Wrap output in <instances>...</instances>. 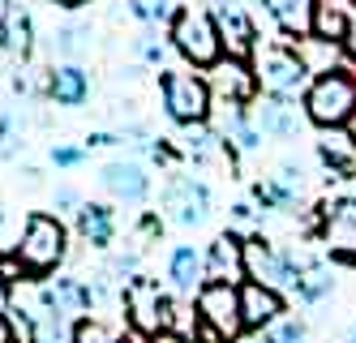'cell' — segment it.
<instances>
[{
  "label": "cell",
  "instance_id": "obj_3",
  "mask_svg": "<svg viewBox=\"0 0 356 343\" xmlns=\"http://www.w3.org/2000/svg\"><path fill=\"white\" fill-rule=\"evenodd\" d=\"M168 43L181 61H189L193 69H215L223 61V39L215 26V9L202 5H181V13L168 26Z\"/></svg>",
  "mask_w": 356,
  "mask_h": 343
},
{
  "label": "cell",
  "instance_id": "obj_5",
  "mask_svg": "<svg viewBox=\"0 0 356 343\" xmlns=\"http://www.w3.org/2000/svg\"><path fill=\"white\" fill-rule=\"evenodd\" d=\"M197 313V339L202 343H236L245 335V313H241V287L232 283H207L193 296Z\"/></svg>",
  "mask_w": 356,
  "mask_h": 343
},
{
  "label": "cell",
  "instance_id": "obj_12",
  "mask_svg": "<svg viewBox=\"0 0 356 343\" xmlns=\"http://www.w3.org/2000/svg\"><path fill=\"white\" fill-rule=\"evenodd\" d=\"M99 184L116 198V202H146L150 198V168L142 159H134V154H124V159H108L104 168H99Z\"/></svg>",
  "mask_w": 356,
  "mask_h": 343
},
{
  "label": "cell",
  "instance_id": "obj_32",
  "mask_svg": "<svg viewBox=\"0 0 356 343\" xmlns=\"http://www.w3.org/2000/svg\"><path fill=\"white\" fill-rule=\"evenodd\" d=\"M86 154H90L86 146L56 142V146H52V163H56V168H65V172H73V168H82V163H86Z\"/></svg>",
  "mask_w": 356,
  "mask_h": 343
},
{
  "label": "cell",
  "instance_id": "obj_15",
  "mask_svg": "<svg viewBox=\"0 0 356 343\" xmlns=\"http://www.w3.org/2000/svg\"><path fill=\"white\" fill-rule=\"evenodd\" d=\"M207 283H249V266H245V241L236 232H223L207 245Z\"/></svg>",
  "mask_w": 356,
  "mask_h": 343
},
{
  "label": "cell",
  "instance_id": "obj_41",
  "mask_svg": "<svg viewBox=\"0 0 356 343\" xmlns=\"http://www.w3.org/2000/svg\"><path fill=\"white\" fill-rule=\"evenodd\" d=\"M9 305H13V292H9V283L0 279V313H9Z\"/></svg>",
  "mask_w": 356,
  "mask_h": 343
},
{
  "label": "cell",
  "instance_id": "obj_45",
  "mask_svg": "<svg viewBox=\"0 0 356 343\" xmlns=\"http://www.w3.org/2000/svg\"><path fill=\"white\" fill-rule=\"evenodd\" d=\"M352 343H356V330H352Z\"/></svg>",
  "mask_w": 356,
  "mask_h": 343
},
{
  "label": "cell",
  "instance_id": "obj_38",
  "mask_svg": "<svg viewBox=\"0 0 356 343\" xmlns=\"http://www.w3.org/2000/svg\"><path fill=\"white\" fill-rule=\"evenodd\" d=\"M0 343H17V326L9 313H0Z\"/></svg>",
  "mask_w": 356,
  "mask_h": 343
},
{
  "label": "cell",
  "instance_id": "obj_40",
  "mask_svg": "<svg viewBox=\"0 0 356 343\" xmlns=\"http://www.w3.org/2000/svg\"><path fill=\"white\" fill-rule=\"evenodd\" d=\"M150 343H193V339H185V335H176V330H163V335H155Z\"/></svg>",
  "mask_w": 356,
  "mask_h": 343
},
{
  "label": "cell",
  "instance_id": "obj_6",
  "mask_svg": "<svg viewBox=\"0 0 356 343\" xmlns=\"http://www.w3.org/2000/svg\"><path fill=\"white\" fill-rule=\"evenodd\" d=\"M159 99H163L168 120H176L181 129L207 125L211 112H215L211 82H207L202 73H189V69H163V73H159Z\"/></svg>",
  "mask_w": 356,
  "mask_h": 343
},
{
  "label": "cell",
  "instance_id": "obj_35",
  "mask_svg": "<svg viewBox=\"0 0 356 343\" xmlns=\"http://www.w3.org/2000/svg\"><path fill=\"white\" fill-rule=\"evenodd\" d=\"M0 279L5 283H22V279H31L26 275V266H22V257L9 249V253H0Z\"/></svg>",
  "mask_w": 356,
  "mask_h": 343
},
{
  "label": "cell",
  "instance_id": "obj_1",
  "mask_svg": "<svg viewBox=\"0 0 356 343\" xmlns=\"http://www.w3.org/2000/svg\"><path fill=\"white\" fill-rule=\"evenodd\" d=\"M13 253L22 257L31 279H47L60 271V262L69 257V228L60 215H47V210H31L26 223H22V236Z\"/></svg>",
  "mask_w": 356,
  "mask_h": 343
},
{
  "label": "cell",
  "instance_id": "obj_28",
  "mask_svg": "<svg viewBox=\"0 0 356 343\" xmlns=\"http://www.w3.org/2000/svg\"><path fill=\"white\" fill-rule=\"evenodd\" d=\"M22 146H26V116L22 108H5L0 112V159H13Z\"/></svg>",
  "mask_w": 356,
  "mask_h": 343
},
{
  "label": "cell",
  "instance_id": "obj_30",
  "mask_svg": "<svg viewBox=\"0 0 356 343\" xmlns=\"http://www.w3.org/2000/svg\"><path fill=\"white\" fill-rule=\"evenodd\" d=\"M120 335L104 322V318H90V313H86V318H78V322H73V343H116Z\"/></svg>",
  "mask_w": 356,
  "mask_h": 343
},
{
  "label": "cell",
  "instance_id": "obj_37",
  "mask_svg": "<svg viewBox=\"0 0 356 343\" xmlns=\"http://www.w3.org/2000/svg\"><path fill=\"white\" fill-rule=\"evenodd\" d=\"M343 56H348V65H356V13H352V26H348V39H343Z\"/></svg>",
  "mask_w": 356,
  "mask_h": 343
},
{
  "label": "cell",
  "instance_id": "obj_9",
  "mask_svg": "<svg viewBox=\"0 0 356 343\" xmlns=\"http://www.w3.org/2000/svg\"><path fill=\"white\" fill-rule=\"evenodd\" d=\"M318 245L335 257L356 266V198H330L318 206Z\"/></svg>",
  "mask_w": 356,
  "mask_h": 343
},
{
  "label": "cell",
  "instance_id": "obj_43",
  "mask_svg": "<svg viewBox=\"0 0 356 343\" xmlns=\"http://www.w3.org/2000/svg\"><path fill=\"white\" fill-rule=\"evenodd\" d=\"M343 198H356V176H352V180H343Z\"/></svg>",
  "mask_w": 356,
  "mask_h": 343
},
{
  "label": "cell",
  "instance_id": "obj_20",
  "mask_svg": "<svg viewBox=\"0 0 356 343\" xmlns=\"http://www.w3.org/2000/svg\"><path fill=\"white\" fill-rule=\"evenodd\" d=\"M0 47L9 56H31L35 51V22L22 0H5L0 5Z\"/></svg>",
  "mask_w": 356,
  "mask_h": 343
},
{
  "label": "cell",
  "instance_id": "obj_23",
  "mask_svg": "<svg viewBox=\"0 0 356 343\" xmlns=\"http://www.w3.org/2000/svg\"><path fill=\"white\" fill-rule=\"evenodd\" d=\"M352 13L356 9H348V0H318V9H314V39H326V43L343 47Z\"/></svg>",
  "mask_w": 356,
  "mask_h": 343
},
{
  "label": "cell",
  "instance_id": "obj_16",
  "mask_svg": "<svg viewBox=\"0 0 356 343\" xmlns=\"http://www.w3.org/2000/svg\"><path fill=\"white\" fill-rule=\"evenodd\" d=\"M241 313H245V330H266L288 313V301H284V292L249 279V283H241Z\"/></svg>",
  "mask_w": 356,
  "mask_h": 343
},
{
  "label": "cell",
  "instance_id": "obj_27",
  "mask_svg": "<svg viewBox=\"0 0 356 343\" xmlns=\"http://www.w3.org/2000/svg\"><path fill=\"white\" fill-rule=\"evenodd\" d=\"M124 13H134L142 26H172V17L181 13V0H120Z\"/></svg>",
  "mask_w": 356,
  "mask_h": 343
},
{
  "label": "cell",
  "instance_id": "obj_10",
  "mask_svg": "<svg viewBox=\"0 0 356 343\" xmlns=\"http://www.w3.org/2000/svg\"><path fill=\"white\" fill-rule=\"evenodd\" d=\"M163 215L176 223V228H202L211 219V189L202 184L197 176H185V172H172L163 180Z\"/></svg>",
  "mask_w": 356,
  "mask_h": 343
},
{
  "label": "cell",
  "instance_id": "obj_18",
  "mask_svg": "<svg viewBox=\"0 0 356 343\" xmlns=\"http://www.w3.org/2000/svg\"><path fill=\"white\" fill-rule=\"evenodd\" d=\"M168 279H172L176 296H197L202 287H207V249L176 245L172 257H168Z\"/></svg>",
  "mask_w": 356,
  "mask_h": 343
},
{
  "label": "cell",
  "instance_id": "obj_13",
  "mask_svg": "<svg viewBox=\"0 0 356 343\" xmlns=\"http://www.w3.org/2000/svg\"><path fill=\"white\" fill-rule=\"evenodd\" d=\"M215 26L223 39V56L249 61L258 51V26L249 17V5H223V0H215Z\"/></svg>",
  "mask_w": 356,
  "mask_h": 343
},
{
  "label": "cell",
  "instance_id": "obj_33",
  "mask_svg": "<svg viewBox=\"0 0 356 343\" xmlns=\"http://www.w3.org/2000/svg\"><path fill=\"white\" fill-rule=\"evenodd\" d=\"M275 180H279V184H284V189H288V193H292L296 202L305 198V168H300V163H292V159H288V163H279V172H275Z\"/></svg>",
  "mask_w": 356,
  "mask_h": 343
},
{
  "label": "cell",
  "instance_id": "obj_22",
  "mask_svg": "<svg viewBox=\"0 0 356 343\" xmlns=\"http://www.w3.org/2000/svg\"><path fill=\"white\" fill-rule=\"evenodd\" d=\"M78 232L90 249H108L112 236H116V210L104 206V202H86L78 210Z\"/></svg>",
  "mask_w": 356,
  "mask_h": 343
},
{
  "label": "cell",
  "instance_id": "obj_31",
  "mask_svg": "<svg viewBox=\"0 0 356 343\" xmlns=\"http://www.w3.org/2000/svg\"><path fill=\"white\" fill-rule=\"evenodd\" d=\"M138 56H142V65H155V69H163V61H168V43H163L155 31H146V35L138 39Z\"/></svg>",
  "mask_w": 356,
  "mask_h": 343
},
{
  "label": "cell",
  "instance_id": "obj_17",
  "mask_svg": "<svg viewBox=\"0 0 356 343\" xmlns=\"http://www.w3.org/2000/svg\"><path fill=\"white\" fill-rule=\"evenodd\" d=\"M262 9H266V17L275 22V31L284 39H292V43L314 39V9H318V0H262Z\"/></svg>",
  "mask_w": 356,
  "mask_h": 343
},
{
  "label": "cell",
  "instance_id": "obj_7",
  "mask_svg": "<svg viewBox=\"0 0 356 343\" xmlns=\"http://www.w3.org/2000/svg\"><path fill=\"white\" fill-rule=\"evenodd\" d=\"M300 257H305V253H296V249H288V245H270L262 232L245 241V266H249V279L262 283V287H275V292H284V296H296Z\"/></svg>",
  "mask_w": 356,
  "mask_h": 343
},
{
  "label": "cell",
  "instance_id": "obj_42",
  "mask_svg": "<svg viewBox=\"0 0 356 343\" xmlns=\"http://www.w3.org/2000/svg\"><path fill=\"white\" fill-rule=\"evenodd\" d=\"M116 343H150L146 335H138V330H120V339Z\"/></svg>",
  "mask_w": 356,
  "mask_h": 343
},
{
  "label": "cell",
  "instance_id": "obj_8",
  "mask_svg": "<svg viewBox=\"0 0 356 343\" xmlns=\"http://www.w3.org/2000/svg\"><path fill=\"white\" fill-rule=\"evenodd\" d=\"M120 305H124V318H129V330L155 339L168 330V313H172V296L150 279V275H138L120 287Z\"/></svg>",
  "mask_w": 356,
  "mask_h": 343
},
{
  "label": "cell",
  "instance_id": "obj_11",
  "mask_svg": "<svg viewBox=\"0 0 356 343\" xmlns=\"http://www.w3.org/2000/svg\"><path fill=\"white\" fill-rule=\"evenodd\" d=\"M249 116H253V125L262 129V138H275V142L300 138V125L309 120L305 108H296L292 99H275V95H258L249 103Z\"/></svg>",
  "mask_w": 356,
  "mask_h": 343
},
{
  "label": "cell",
  "instance_id": "obj_4",
  "mask_svg": "<svg viewBox=\"0 0 356 343\" xmlns=\"http://www.w3.org/2000/svg\"><path fill=\"white\" fill-rule=\"evenodd\" d=\"M300 108L309 116V125H318V129H343L356 116V69L339 65L330 73H318L314 86L305 90Z\"/></svg>",
  "mask_w": 356,
  "mask_h": 343
},
{
  "label": "cell",
  "instance_id": "obj_14",
  "mask_svg": "<svg viewBox=\"0 0 356 343\" xmlns=\"http://www.w3.org/2000/svg\"><path fill=\"white\" fill-rule=\"evenodd\" d=\"M207 82H211L215 103H253L258 99V73H253L249 61H236V56H223L215 69H207Z\"/></svg>",
  "mask_w": 356,
  "mask_h": 343
},
{
  "label": "cell",
  "instance_id": "obj_25",
  "mask_svg": "<svg viewBox=\"0 0 356 343\" xmlns=\"http://www.w3.org/2000/svg\"><path fill=\"white\" fill-rule=\"evenodd\" d=\"M90 43H95V31H90L86 22H65L60 31L52 35V51H56L60 65H82V56L90 51Z\"/></svg>",
  "mask_w": 356,
  "mask_h": 343
},
{
  "label": "cell",
  "instance_id": "obj_36",
  "mask_svg": "<svg viewBox=\"0 0 356 343\" xmlns=\"http://www.w3.org/2000/svg\"><path fill=\"white\" fill-rule=\"evenodd\" d=\"M253 223L262 228V219H258V210H253L249 202H236V206H232V228H227V232H249Z\"/></svg>",
  "mask_w": 356,
  "mask_h": 343
},
{
  "label": "cell",
  "instance_id": "obj_21",
  "mask_svg": "<svg viewBox=\"0 0 356 343\" xmlns=\"http://www.w3.org/2000/svg\"><path fill=\"white\" fill-rule=\"evenodd\" d=\"M47 99L60 108H82L90 99V73L82 65H52L47 69Z\"/></svg>",
  "mask_w": 356,
  "mask_h": 343
},
{
  "label": "cell",
  "instance_id": "obj_26",
  "mask_svg": "<svg viewBox=\"0 0 356 343\" xmlns=\"http://www.w3.org/2000/svg\"><path fill=\"white\" fill-rule=\"evenodd\" d=\"M181 150L189 154L193 163H215V159H219V154H223L227 146H223V138L215 134V125L207 120V125H189V129H185ZM227 154H232V150H227Z\"/></svg>",
  "mask_w": 356,
  "mask_h": 343
},
{
  "label": "cell",
  "instance_id": "obj_2",
  "mask_svg": "<svg viewBox=\"0 0 356 343\" xmlns=\"http://www.w3.org/2000/svg\"><path fill=\"white\" fill-rule=\"evenodd\" d=\"M253 73H258V90L275 99H305V90L314 86V69L305 65V56L288 43H258V51L249 56Z\"/></svg>",
  "mask_w": 356,
  "mask_h": 343
},
{
  "label": "cell",
  "instance_id": "obj_34",
  "mask_svg": "<svg viewBox=\"0 0 356 343\" xmlns=\"http://www.w3.org/2000/svg\"><path fill=\"white\" fill-rule=\"evenodd\" d=\"M82 206H86V202H82V193L73 189V184H60V189L52 193V210H56L60 219H65V215H78Z\"/></svg>",
  "mask_w": 356,
  "mask_h": 343
},
{
  "label": "cell",
  "instance_id": "obj_29",
  "mask_svg": "<svg viewBox=\"0 0 356 343\" xmlns=\"http://www.w3.org/2000/svg\"><path fill=\"white\" fill-rule=\"evenodd\" d=\"M253 343H309V326L296 322V318H279L275 326L258 330V339Z\"/></svg>",
  "mask_w": 356,
  "mask_h": 343
},
{
  "label": "cell",
  "instance_id": "obj_19",
  "mask_svg": "<svg viewBox=\"0 0 356 343\" xmlns=\"http://www.w3.org/2000/svg\"><path fill=\"white\" fill-rule=\"evenodd\" d=\"M318 159L322 168L330 172V180H352L356 176V138L348 134V129H322L318 138Z\"/></svg>",
  "mask_w": 356,
  "mask_h": 343
},
{
  "label": "cell",
  "instance_id": "obj_44",
  "mask_svg": "<svg viewBox=\"0 0 356 343\" xmlns=\"http://www.w3.org/2000/svg\"><path fill=\"white\" fill-rule=\"evenodd\" d=\"M343 129H348V134H352V138H356V116H352V120H348V125H343Z\"/></svg>",
  "mask_w": 356,
  "mask_h": 343
},
{
  "label": "cell",
  "instance_id": "obj_39",
  "mask_svg": "<svg viewBox=\"0 0 356 343\" xmlns=\"http://www.w3.org/2000/svg\"><path fill=\"white\" fill-rule=\"evenodd\" d=\"M52 5H56V9H65V13H78V9H86V5H90V0H52Z\"/></svg>",
  "mask_w": 356,
  "mask_h": 343
},
{
  "label": "cell",
  "instance_id": "obj_24",
  "mask_svg": "<svg viewBox=\"0 0 356 343\" xmlns=\"http://www.w3.org/2000/svg\"><path fill=\"white\" fill-rule=\"evenodd\" d=\"M335 292V275L322 257H300V283H296V301L300 305H322Z\"/></svg>",
  "mask_w": 356,
  "mask_h": 343
}]
</instances>
